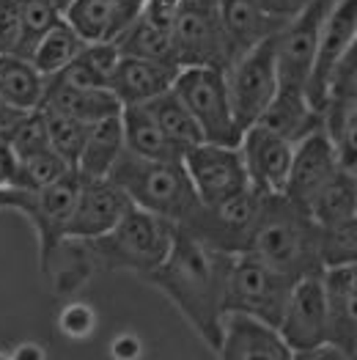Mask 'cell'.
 Wrapping results in <instances>:
<instances>
[{
	"mask_svg": "<svg viewBox=\"0 0 357 360\" xmlns=\"http://www.w3.org/2000/svg\"><path fill=\"white\" fill-rule=\"evenodd\" d=\"M239 151L245 160L250 187L259 195H283L294 157V143L261 124H253L242 132Z\"/></svg>",
	"mask_w": 357,
	"mask_h": 360,
	"instance_id": "15",
	"label": "cell"
},
{
	"mask_svg": "<svg viewBox=\"0 0 357 360\" xmlns=\"http://www.w3.org/2000/svg\"><path fill=\"white\" fill-rule=\"evenodd\" d=\"M259 210H261V195L256 190H247L220 204H198L193 217L178 229L190 231L193 237L207 242L214 250L237 256L245 253L250 245Z\"/></svg>",
	"mask_w": 357,
	"mask_h": 360,
	"instance_id": "9",
	"label": "cell"
},
{
	"mask_svg": "<svg viewBox=\"0 0 357 360\" xmlns=\"http://www.w3.org/2000/svg\"><path fill=\"white\" fill-rule=\"evenodd\" d=\"M294 360H355L346 349L335 347V344H319L313 349H302L294 352Z\"/></svg>",
	"mask_w": 357,
	"mask_h": 360,
	"instance_id": "43",
	"label": "cell"
},
{
	"mask_svg": "<svg viewBox=\"0 0 357 360\" xmlns=\"http://www.w3.org/2000/svg\"><path fill=\"white\" fill-rule=\"evenodd\" d=\"M47 91V77L30 63V58L14 56V53H0V96L22 110H39L44 102Z\"/></svg>",
	"mask_w": 357,
	"mask_h": 360,
	"instance_id": "27",
	"label": "cell"
},
{
	"mask_svg": "<svg viewBox=\"0 0 357 360\" xmlns=\"http://www.w3.org/2000/svg\"><path fill=\"white\" fill-rule=\"evenodd\" d=\"M119 58L121 50L116 41H86L74 60L56 77L77 89H110Z\"/></svg>",
	"mask_w": 357,
	"mask_h": 360,
	"instance_id": "28",
	"label": "cell"
},
{
	"mask_svg": "<svg viewBox=\"0 0 357 360\" xmlns=\"http://www.w3.org/2000/svg\"><path fill=\"white\" fill-rule=\"evenodd\" d=\"M146 0H72L63 20L83 41H119L121 33L141 20Z\"/></svg>",
	"mask_w": 357,
	"mask_h": 360,
	"instance_id": "19",
	"label": "cell"
},
{
	"mask_svg": "<svg viewBox=\"0 0 357 360\" xmlns=\"http://www.w3.org/2000/svg\"><path fill=\"white\" fill-rule=\"evenodd\" d=\"M338 171H341L338 151H335V143H332L330 132L325 129V124H322L319 129H313L299 143H294V157H292V168H289V179H286L283 195L305 210L311 204V198Z\"/></svg>",
	"mask_w": 357,
	"mask_h": 360,
	"instance_id": "17",
	"label": "cell"
},
{
	"mask_svg": "<svg viewBox=\"0 0 357 360\" xmlns=\"http://www.w3.org/2000/svg\"><path fill=\"white\" fill-rule=\"evenodd\" d=\"M83 44H86V41H83V39L72 30V25L60 17L58 22L39 39V44L33 47V53H30L28 58H30V63L50 80V77L60 75V72L74 60V56L80 53Z\"/></svg>",
	"mask_w": 357,
	"mask_h": 360,
	"instance_id": "30",
	"label": "cell"
},
{
	"mask_svg": "<svg viewBox=\"0 0 357 360\" xmlns=\"http://www.w3.org/2000/svg\"><path fill=\"white\" fill-rule=\"evenodd\" d=\"M294 281L253 253H237L226 281V314H245L278 328Z\"/></svg>",
	"mask_w": 357,
	"mask_h": 360,
	"instance_id": "7",
	"label": "cell"
},
{
	"mask_svg": "<svg viewBox=\"0 0 357 360\" xmlns=\"http://www.w3.org/2000/svg\"><path fill=\"white\" fill-rule=\"evenodd\" d=\"M41 119H44V129H47V141H50V149L60 154L72 168L77 165V157L83 151L86 143V135H89V127L86 121L74 119L63 110L56 108H39Z\"/></svg>",
	"mask_w": 357,
	"mask_h": 360,
	"instance_id": "36",
	"label": "cell"
},
{
	"mask_svg": "<svg viewBox=\"0 0 357 360\" xmlns=\"http://www.w3.org/2000/svg\"><path fill=\"white\" fill-rule=\"evenodd\" d=\"M327 297V344L355 355L357 349V267L322 270Z\"/></svg>",
	"mask_w": 357,
	"mask_h": 360,
	"instance_id": "22",
	"label": "cell"
},
{
	"mask_svg": "<svg viewBox=\"0 0 357 360\" xmlns=\"http://www.w3.org/2000/svg\"><path fill=\"white\" fill-rule=\"evenodd\" d=\"M80 174L69 171L63 179L41 190H17V187H0V212L11 210L25 214L30 226L39 234V256L44 272L58 259L60 248L66 242V226L77 201Z\"/></svg>",
	"mask_w": 357,
	"mask_h": 360,
	"instance_id": "5",
	"label": "cell"
},
{
	"mask_svg": "<svg viewBox=\"0 0 357 360\" xmlns=\"http://www.w3.org/2000/svg\"><path fill=\"white\" fill-rule=\"evenodd\" d=\"M319 262L322 270L357 267V214L319 229Z\"/></svg>",
	"mask_w": 357,
	"mask_h": 360,
	"instance_id": "34",
	"label": "cell"
},
{
	"mask_svg": "<svg viewBox=\"0 0 357 360\" xmlns=\"http://www.w3.org/2000/svg\"><path fill=\"white\" fill-rule=\"evenodd\" d=\"M256 124L278 132L280 138H286L292 143H299L305 135H311L313 129H319L325 124V116L311 105L305 89L280 86Z\"/></svg>",
	"mask_w": 357,
	"mask_h": 360,
	"instance_id": "23",
	"label": "cell"
},
{
	"mask_svg": "<svg viewBox=\"0 0 357 360\" xmlns=\"http://www.w3.org/2000/svg\"><path fill=\"white\" fill-rule=\"evenodd\" d=\"M231 253L214 250L207 242L178 229L165 262L151 272L149 281L178 314L190 322V328L204 338L212 349H217L226 319V281L231 270Z\"/></svg>",
	"mask_w": 357,
	"mask_h": 360,
	"instance_id": "1",
	"label": "cell"
},
{
	"mask_svg": "<svg viewBox=\"0 0 357 360\" xmlns=\"http://www.w3.org/2000/svg\"><path fill=\"white\" fill-rule=\"evenodd\" d=\"M325 129L335 143L341 168L357 174V99L330 102L325 108Z\"/></svg>",
	"mask_w": 357,
	"mask_h": 360,
	"instance_id": "35",
	"label": "cell"
},
{
	"mask_svg": "<svg viewBox=\"0 0 357 360\" xmlns=\"http://www.w3.org/2000/svg\"><path fill=\"white\" fill-rule=\"evenodd\" d=\"M217 20L228 44V56L234 60L250 47L278 36L289 17L272 14L259 0H217Z\"/></svg>",
	"mask_w": 357,
	"mask_h": 360,
	"instance_id": "20",
	"label": "cell"
},
{
	"mask_svg": "<svg viewBox=\"0 0 357 360\" xmlns=\"http://www.w3.org/2000/svg\"><path fill=\"white\" fill-rule=\"evenodd\" d=\"M121 127H124V146L129 154H138L143 160H162V162H178L184 157V151L162 132V127L154 121L146 105L121 108Z\"/></svg>",
	"mask_w": 357,
	"mask_h": 360,
	"instance_id": "25",
	"label": "cell"
},
{
	"mask_svg": "<svg viewBox=\"0 0 357 360\" xmlns=\"http://www.w3.org/2000/svg\"><path fill=\"white\" fill-rule=\"evenodd\" d=\"M305 212L311 214V220H313L319 229L357 214V174L341 168V171L311 198V204L305 207Z\"/></svg>",
	"mask_w": 357,
	"mask_h": 360,
	"instance_id": "29",
	"label": "cell"
},
{
	"mask_svg": "<svg viewBox=\"0 0 357 360\" xmlns=\"http://www.w3.org/2000/svg\"><path fill=\"white\" fill-rule=\"evenodd\" d=\"M355 99H357V69L344 80V83H338V86L332 89L327 105L330 102H355Z\"/></svg>",
	"mask_w": 357,
	"mask_h": 360,
	"instance_id": "44",
	"label": "cell"
},
{
	"mask_svg": "<svg viewBox=\"0 0 357 360\" xmlns=\"http://www.w3.org/2000/svg\"><path fill=\"white\" fill-rule=\"evenodd\" d=\"M278 333L294 352L327 344V297L322 272L294 281L283 316L278 322Z\"/></svg>",
	"mask_w": 357,
	"mask_h": 360,
	"instance_id": "13",
	"label": "cell"
},
{
	"mask_svg": "<svg viewBox=\"0 0 357 360\" xmlns=\"http://www.w3.org/2000/svg\"><path fill=\"white\" fill-rule=\"evenodd\" d=\"M146 108H149V113L154 116V121L162 127V132H165L181 151L204 143V135H201L198 124L190 116V110L184 108V102L178 99L174 89L160 94L157 99H151Z\"/></svg>",
	"mask_w": 357,
	"mask_h": 360,
	"instance_id": "31",
	"label": "cell"
},
{
	"mask_svg": "<svg viewBox=\"0 0 357 360\" xmlns=\"http://www.w3.org/2000/svg\"><path fill=\"white\" fill-rule=\"evenodd\" d=\"M116 44H119L121 56H135V58H149V60H160V63L178 66L176 47H174V33L151 25L143 17L124 30Z\"/></svg>",
	"mask_w": 357,
	"mask_h": 360,
	"instance_id": "32",
	"label": "cell"
},
{
	"mask_svg": "<svg viewBox=\"0 0 357 360\" xmlns=\"http://www.w3.org/2000/svg\"><path fill=\"white\" fill-rule=\"evenodd\" d=\"M69 171H74L60 154L53 149L36 151L28 157H17L14 168H11V179L6 187H17V190H41L50 187L58 179H63Z\"/></svg>",
	"mask_w": 357,
	"mask_h": 360,
	"instance_id": "33",
	"label": "cell"
},
{
	"mask_svg": "<svg viewBox=\"0 0 357 360\" xmlns=\"http://www.w3.org/2000/svg\"><path fill=\"white\" fill-rule=\"evenodd\" d=\"M129 207H132L129 198L110 176H105V179L80 176L77 201H74V210H72L69 226H66V240L91 242L108 234Z\"/></svg>",
	"mask_w": 357,
	"mask_h": 360,
	"instance_id": "16",
	"label": "cell"
},
{
	"mask_svg": "<svg viewBox=\"0 0 357 360\" xmlns=\"http://www.w3.org/2000/svg\"><path fill=\"white\" fill-rule=\"evenodd\" d=\"M181 165L201 204H220L253 190L239 146H220L204 141L184 151Z\"/></svg>",
	"mask_w": 357,
	"mask_h": 360,
	"instance_id": "11",
	"label": "cell"
},
{
	"mask_svg": "<svg viewBox=\"0 0 357 360\" xmlns=\"http://www.w3.org/2000/svg\"><path fill=\"white\" fill-rule=\"evenodd\" d=\"M110 179L124 190L132 207H141L174 226H184L201 204L181 160H143L124 149L116 168L110 171Z\"/></svg>",
	"mask_w": 357,
	"mask_h": 360,
	"instance_id": "3",
	"label": "cell"
},
{
	"mask_svg": "<svg viewBox=\"0 0 357 360\" xmlns=\"http://www.w3.org/2000/svg\"><path fill=\"white\" fill-rule=\"evenodd\" d=\"M357 36V0H332L325 25H322V39H319V53L313 60V72L308 77V99L311 105L325 116L330 99V83L335 75V66L341 63L344 53Z\"/></svg>",
	"mask_w": 357,
	"mask_h": 360,
	"instance_id": "14",
	"label": "cell"
},
{
	"mask_svg": "<svg viewBox=\"0 0 357 360\" xmlns=\"http://www.w3.org/2000/svg\"><path fill=\"white\" fill-rule=\"evenodd\" d=\"M247 253L259 256L292 281L322 272L319 226L286 195H261V210Z\"/></svg>",
	"mask_w": 357,
	"mask_h": 360,
	"instance_id": "2",
	"label": "cell"
},
{
	"mask_svg": "<svg viewBox=\"0 0 357 360\" xmlns=\"http://www.w3.org/2000/svg\"><path fill=\"white\" fill-rule=\"evenodd\" d=\"M214 352L220 360H294V349L283 341L278 328L245 314H226Z\"/></svg>",
	"mask_w": 357,
	"mask_h": 360,
	"instance_id": "18",
	"label": "cell"
},
{
	"mask_svg": "<svg viewBox=\"0 0 357 360\" xmlns=\"http://www.w3.org/2000/svg\"><path fill=\"white\" fill-rule=\"evenodd\" d=\"M41 108L63 110V113L86 121V124H96V121L121 113V102L113 96L110 89H77V86H69L58 77L47 80Z\"/></svg>",
	"mask_w": 357,
	"mask_h": 360,
	"instance_id": "24",
	"label": "cell"
},
{
	"mask_svg": "<svg viewBox=\"0 0 357 360\" xmlns=\"http://www.w3.org/2000/svg\"><path fill=\"white\" fill-rule=\"evenodd\" d=\"M332 0H305L286 20V25L275 36V60L280 86L308 89V77L313 72V60L319 53L322 25Z\"/></svg>",
	"mask_w": 357,
	"mask_h": 360,
	"instance_id": "10",
	"label": "cell"
},
{
	"mask_svg": "<svg viewBox=\"0 0 357 360\" xmlns=\"http://www.w3.org/2000/svg\"><path fill=\"white\" fill-rule=\"evenodd\" d=\"M8 146L14 151V157H28L36 151L50 149V141H47V129H44V119L39 110H30L22 119L11 127V132L6 135Z\"/></svg>",
	"mask_w": 357,
	"mask_h": 360,
	"instance_id": "38",
	"label": "cell"
},
{
	"mask_svg": "<svg viewBox=\"0 0 357 360\" xmlns=\"http://www.w3.org/2000/svg\"><path fill=\"white\" fill-rule=\"evenodd\" d=\"M96 311L91 308L89 302H69L63 305L58 314V328L66 338H74V341H83L91 338L96 330Z\"/></svg>",
	"mask_w": 357,
	"mask_h": 360,
	"instance_id": "39",
	"label": "cell"
},
{
	"mask_svg": "<svg viewBox=\"0 0 357 360\" xmlns=\"http://www.w3.org/2000/svg\"><path fill=\"white\" fill-rule=\"evenodd\" d=\"M178 66H220L228 69L231 56L217 20V0H184L174 25Z\"/></svg>",
	"mask_w": 357,
	"mask_h": 360,
	"instance_id": "12",
	"label": "cell"
},
{
	"mask_svg": "<svg viewBox=\"0 0 357 360\" xmlns=\"http://www.w3.org/2000/svg\"><path fill=\"white\" fill-rule=\"evenodd\" d=\"M53 3H56V6H58V8H60V14H63V8H66V6H69V3H72V0H53Z\"/></svg>",
	"mask_w": 357,
	"mask_h": 360,
	"instance_id": "47",
	"label": "cell"
},
{
	"mask_svg": "<svg viewBox=\"0 0 357 360\" xmlns=\"http://www.w3.org/2000/svg\"><path fill=\"white\" fill-rule=\"evenodd\" d=\"M352 358H355V360H357V349H355V355H352Z\"/></svg>",
	"mask_w": 357,
	"mask_h": 360,
	"instance_id": "49",
	"label": "cell"
},
{
	"mask_svg": "<svg viewBox=\"0 0 357 360\" xmlns=\"http://www.w3.org/2000/svg\"><path fill=\"white\" fill-rule=\"evenodd\" d=\"M124 149L126 146H124L121 113L110 116V119L96 121V124L89 127V135H86V143H83V151L77 157L74 171L80 176H89V179H105L116 168Z\"/></svg>",
	"mask_w": 357,
	"mask_h": 360,
	"instance_id": "26",
	"label": "cell"
},
{
	"mask_svg": "<svg viewBox=\"0 0 357 360\" xmlns=\"http://www.w3.org/2000/svg\"><path fill=\"white\" fill-rule=\"evenodd\" d=\"M176 75L178 66H171V63L121 56L116 69H113V77H110V91L121 102V108L149 105L160 94L174 89Z\"/></svg>",
	"mask_w": 357,
	"mask_h": 360,
	"instance_id": "21",
	"label": "cell"
},
{
	"mask_svg": "<svg viewBox=\"0 0 357 360\" xmlns=\"http://www.w3.org/2000/svg\"><path fill=\"white\" fill-rule=\"evenodd\" d=\"M226 83H228L234 116L245 132L247 127H253L261 119L272 96L280 89L278 60H275V36L231 60L226 69Z\"/></svg>",
	"mask_w": 357,
	"mask_h": 360,
	"instance_id": "8",
	"label": "cell"
},
{
	"mask_svg": "<svg viewBox=\"0 0 357 360\" xmlns=\"http://www.w3.org/2000/svg\"><path fill=\"white\" fill-rule=\"evenodd\" d=\"M174 91L195 119L201 135L207 143L220 146H239L242 141V127H239L228 83H226V69L220 66H181L174 80Z\"/></svg>",
	"mask_w": 357,
	"mask_h": 360,
	"instance_id": "6",
	"label": "cell"
},
{
	"mask_svg": "<svg viewBox=\"0 0 357 360\" xmlns=\"http://www.w3.org/2000/svg\"><path fill=\"white\" fill-rule=\"evenodd\" d=\"M14 151L8 146L6 138H0V187H6L8 179H11V168H14Z\"/></svg>",
	"mask_w": 357,
	"mask_h": 360,
	"instance_id": "46",
	"label": "cell"
},
{
	"mask_svg": "<svg viewBox=\"0 0 357 360\" xmlns=\"http://www.w3.org/2000/svg\"><path fill=\"white\" fill-rule=\"evenodd\" d=\"M174 237H176L174 223L141 207H129L108 234L80 245L105 270L132 272V275L149 278L171 253Z\"/></svg>",
	"mask_w": 357,
	"mask_h": 360,
	"instance_id": "4",
	"label": "cell"
},
{
	"mask_svg": "<svg viewBox=\"0 0 357 360\" xmlns=\"http://www.w3.org/2000/svg\"><path fill=\"white\" fill-rule=\"evenodd\" d=\"M181 8H184V0H146L141 17L151 25H157V28L174 33V25H176Z\"/></svg>",
	"mask_w": 357,
	"mask_h": 360,
	"instance_id": "41",
	"label": "cell"
},
{
	"mask_svg": "<svg viewBox=\"0 0 357 360\" xmlns=\"http://www.w3.org/2000/svg\"><path fill=\"white\" fill-rule=\"evenodd\" d=\"M8 355H11V360H47L44 347H41V344H33V341H22V344H17Z\"/></svg>",
	"mask_w": 357,
	"mask_h": 360,
	"instance_id": "45",
	"label": "cell"
},
{
	"mask_svg": "<svg viewBox=\"0 0 357 360\" xmlns=\"http://www.w3.org/2000/svg\"><path fill=\"white\" fill-rule=\"evenodd\" d=\"M17 8H20V28H22L17 56L28 58L33 47L39 44V39L53 28L63 14L53 0H17Z\"/></svg>",
	"mask_w": 357,
	"mask_h": 360,
	"instance_id": "37",
	"label": "cell"
},
{
	"mask_svg": "<svg viewBox=\"0 0 357 360\" xmlns=\"http://www.w3.org/2000/svg\"><path fill=\"white\" fill-rule=\"evenodd\" d=\"M20 8L17 0H0V53H14L20 50Z\"/></svg>",
	"mask_w": 357,
	"mask_h": 360,
	"instance_id": "40",
	"label": "cell"
},
{
	"mask_svg": "<svg viewBox=\"0 0 357 360\" xmlns=\"http://www.w3.org/2000/svg\"><path fill=\"white\" fill-rule=\"evenodd\" d=\"M0 360H11V355H8V352H3V349H0Z\"/></svg>",
	"mask_w": 357,
	"mask_h": 360,
	"instance_id": "48",
	"label": "cell"
},
{
	"mask_svg": "<svg viewBox=\"0 0 357 360\" xmlns=\"http://www.w3.org/2000/svg\"><path fill=\"white\" fill-rule=\"evenodd\" d=\"M110 355H113V360H141V355H143V341L135 333H119L110 341Z\"/></svg>",
	"mask_w": 357,
	"mask_h": 360,
	"instance_id": "42",
	"label": "cell"
}]
</instances>
